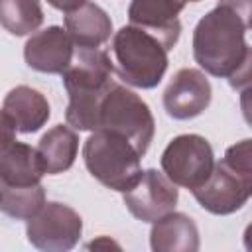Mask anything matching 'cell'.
I'll use <instances>...</instances> for the list:
<instances>
[{
  "label": "cell",
  "instance_id": "obj_1",
  "mask_svg": "<svg viewBox=\"0 0 252 252\" xmlns=\"http://www.w3.org/2000/svg\"><path fill=\"white\" fill-rule=\"evenodd\" d=\"M250 16L252 0H219L193 30V57L199 67L213 77L228 79L234 89L250 83Z\"/></svg>",
  "mask_w": 252,
  "mask_h": 252
},
{
  "label": "cell",
  "instance_id": "obj_2",
  "mask_svg": "<svg viewBox=\"0 0 252 252\" xmlns=\"http://www.w3.org/2000/svg\"><path fill=\"white\" fill-rule=\"evenodd\" d=\"M114 65L110 55L96 47H75L71 65L61 73L63 87L69 94V104L65 110V120L75 130L93 132L98 128L100 102L112 81Z\"/></svg>",
  "mask_w": 252,
  "mask_h": 252
},
{
  "label": "cell",
  "instance_id": "obj_3",
  "mask_svg": "<svg viewBox=\"0 0 252 252\" xmlns=\"http://www.w3.org/2000/svg\"><path fill=\"white\" fill-rule=\"evenodd\" d=\"M195 201L213 215H232L240 211L252 193V148L250 140H240L224 152L213 165L211 175L193 191Z\"/></svg>",
  "mask_w": 252,
  "mask_h": 252
},
{
  "label": "cell",
  "instance_id": "obj_4",
  "mask_svg": "<svg viewBox=\"0 0 252 252\" xmlns=\"http://www.w3.org/2000/svg\"><path fill=\"white\" fill-rule=\"evenodd\" d=\"M114 71L130 87L154 89L167 71V49L152 33L128 24L112 37Z\"/></svg>",
  "mask_w": 252,
  "mask_h": 252
},
{
  "label": "cell",
  "instance_id": "obj_5",
  "mask_svg": "<svg viewBox=\"0 0 252 252\" xmlns=\"http://www.w3.org/2000/svg\"><path fill=\"white\" fill-rule=\"evenodd\" d=\"M140 154L120 134L96 128L85 140L83 159L89 173L112 191H128L142 173Z\"/></svg>",
  "mask_w": 252,
  "mask_h": 252
},
{
  "label": "cell",
  "instance_id": "obj_6",
  "mask_svg": "<svg viewBox=\"0 0 252 252\" xmlns=\"http://www.w3.org/2000/svg\"><path fill=\"white\" fill-rule=\"evenodd\" d=\"M98 128L124 136L144 156L154 140L156 120L150 106L134 91L114 83L100 102Z\"/></svg>",
  "mask_w": 252,
  "mask_h": 252
},
{
  "label": "cell",
  "instance_id": "obj_7",
  "mask_svg": "<svg viewBox=\"0 0 252 252\" xmlns=\"http://www.w3.org/2000/svg\"><path fill=\"white\" fill-rule=\"evenodd\" d=\"M159 163L171 183L193 191L211 175L215 156L207 138L199 134H179L165 146Z\"/></svg>",
  "mask_w": 252,
  "mask_h": 252
},
{
  "label": "cell",
  "instance_id": "obj_8",
  "mask_svg": "<svg viewBox=\"0 0 252 252\" xmlns=\"http://www.w3.org/2000/svg\"><path fill=\"white\" fill-rule=\"evenodd\" d=\"M83 234L81 215L59 201L43 203V207L28 219V242L43 252H67L77 246Z\"/></svg>",
  "mask_w": 252,
  "mask_h": 252
},
{
  "label": "cell",
  "instance_id": "obj_9",
  "mask_svg": "<svg viewBox=\"0 0 252 252\" xmlns=\"http://www.w3.org/2000/svg\"><path fill=\"white\" fill-rule=\"evenodd\" d=\"M179 201L177 185L158 169H146L136 183L124 191V205L132 217L142 222H154L171 213Z\"/></svg>",
  "mask_w": 252,
  "mask_h": 252
},
{
  "label": "cell",
  "instance_id": "obj_10",
  "mask_svg": "<svg viewBox=\"0 0 252 252\" xmlns=\"http://www.w3.org/2000/svg\"><path fill=\"white\" fill-rule=\"evenodd\" d=\"M213 89L201 69H179L163 91V108L175 120H191L211 104Z\"/></svg>",
  "mask_w": 252,
  "mask_h": 252
},
{
  "label": "cell",
  "instance_id": "obj_11",
  "mask_svg": "<svg viewBox=\"0 0 252 252\" xmlns=\"http://www.w3.org/2000/svg\"><path fill=\"white\" fill-rule=\"evenodd\" d=\"M185 4V0H132L128 8V20L132 26L158 37L169 51L179 39V14Z\"/></svg>",
  "mask_w": 252,
  "mask_h": 252
},
{
  "label": "cell",
  "instance_id": "obj_12",
  "mask_svg": "<svg viewBox=\"0 0 252 252\" xmlns=\"http://www.w3.org/2000/svg\"><path fill=\"white\" fill-rule=\"evenodd\" d=\"M75 45L61 26H49L41 32L32 33L24 45L26 65L39 73L61 75L73 61Z\"/></svg>",
  "mask_w": 252,
  "mask_h": 252
},
{
  "label": "cell",
  "instance_id": "obj_13",
  "mask_svg": "<svg viewBox=\"0 0 252 252\" xmlns=\"http://www.w3.org/2000/svg\"><path fill=\"white\" fill-rule=\"evenodd\" d=\"M65 30L75 47L96 49L110 39L112 20L98 4L87 0L65 12Z\"/></svg>",
  "mask_w": 252,
  "mask_h": 252
},
{
  "label": "cell",
  "instance_id": "obj_14",
  "mask_svg": "<svg viewBox=\"0 0 252 252\" xmlns=\"http://www.w3.org/2000/svg\"><path fill=\"white\" fill-rule=\"evenodd\" d=\"M2 110L12 120L14 128L22 134L37 132L41 126H45V122L51 116L47 98L39 91L28 87V85L14 87L4 96Z\"/></svg>",
  "mask_w": 252,
  "mask_h": 252
},
{
  "label": "cell",
  "instance_id": "obj_15",
  "mask_svg": "<svg viewBox=\"0 0 252 252\" xmlns=\"http://www.w3.org/2000/svg\"><path fill=\"white\" fill-rule=\"evenodd\" d=\"M150 246L154 252H195L199 250V228L185 213H167L152 222Z\"/></svg>",
  "mask_w": 252,
  "mask_h": 252
},
{
  "label": "cell",
  "instance_id": "obj_16",
  "mask_svg": "<svg viewBox=\"0 0 252 252\" xmlns=\"http://www.w3.org/2000/svg\"><path fill=\"white\" fill-rule=\"evenodd\" d=\"M35 152L43 173H63L75 163L79 152V136L73 128H69V124H57L41 136Z\"/></svg>",
  "mask_w": 252,
  "mask_h": 252
},
{
  "label": "cell",
  "instance_id": "obj_17",
  "mask_svg": "<svg viewBox=\"0 0 252 252\" xmlns=\"http://www.w3.org/2000/svg\"><path fill=\"white\" fill-rule=\"evenodd\" d=\"M43 169L37 159L35 148L14 142L2 156H0V183L6 185H35L41 183Z\"/></svg>",
  "mask_w": 252,
  "mask_h": 252
},
{
  "label": "cell",
  "instance_id": "obj_18",
  "mask_svg": "<svg viewBox=\"0 0 252 252\" xmlns=\"http://www.w3.org/2000/svg\"><path fill=\"white\" fill-rule=\"evenodd\" d=\"M45 203V189L35 185H6L0 183V211L16 220L32 219Z\"/></svg>",
  "mask_w": 252,
  "mask_h": 252
},
{
  "label": "cell",
  "instance_id": "obj_19",
  "mask_svg": "<svg viewBox=\"0 0 252 252\" xmlns=\"http://www.w3.org/2000/svg\"><path fill=\"white\" fill-rule=\"evenodd\" d=\"M43 22L39 0H0V26L12 35H28Z\"/></svg>",
  "mask_w": 252,
  "mask_h": 252
},
{
  "label": "cell",
  "instance_id": "obj_20",
  "mask_svg": "<svg viewBox=\"0 0 252 252\" xmlns=\"http://www.w3.org/2000/svg\"><path fill=\"white\" fill-rule=\"evenodd\" d=\"M16 142V128L12 124V120L4 114V110H0V156Z\"/></svg>",
  "mask_w": 252,
  "mask_h": 252
},
{
  "label": "cell",
  "instance_id": "obj_21",
  "mask_svg": "<svg viewBox=\"0 0 252 252\" xmlns=\"http://www.w3.org/2000/svg\"><path fill=\"white\" fill-rule=\"evenodd\" d=\"M83 2H87V0H47L49 6H53L55 10H61V12H69L77 6H81Z\"/></svg>",
  "mask_w": 252,
  "mask_h": 252
},
{
  "label": "cell",
  "instance_id": "obj_22",
  "mask_svg": "<svg viewBox=\"0 0 252 252\" xmlns=\"http://www.w3.org/2000/svg\"><path fill=\"white\" fill-rule=\"evenodd\" d=\"M185 2H199V0H185Z\"/></svg>",
  "mask_w": 252,
  "mask_h": 252
}]
</instances>
